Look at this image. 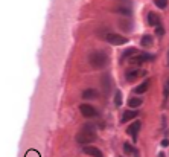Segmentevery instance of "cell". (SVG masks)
Segmentation results:
<instances>
[{"instance_id":"cell-17","label":"cell","mask_w":169,"mask_h":157,"mask_svg":"<svg viewBox=\"0 0 169 157\" xmlns=\"http://www.w3.org/2000/svg\"><path fill=\"white\" fill-rule=\"evenodd\" d=\"M114 11L122 14V15H125V17H130V15H131V9H130V8H122V6H119V8H116Z\"/></svg>"},{"instance_id":"cell-2","label":"cell","mask_w":169,"mask_h":157,"mask_svg":"<svg viewBox=\"0 0 169 157\" xmlns=\"http://www.w3.org/2000/svg\"><path fill=\"white\" fill-rule=\"evenodd\" d=\"M89 63L95 69H102L108 64V55L104 51H95L89 55Z\"/></svg>"},{"instance_id":"cell-7","label":"cell","mask_w":169,"mask_h":157,"mask_svg":"<svg viewBox=\"0 0 169 157\" xmlns=\"http://www.w3.org/2000/svg\"><path fill=\"white\" fill-rule=\"evenodd\" d=\"M146 72L145 70H140V69H136V70H128L126 72V81L128 82H134L137 78H140V76H145Z\"/></svg>"},{"instance_id":"cell-20","label":"cell","mask_w":169,"mask_h":157,"mask_svg":"<svg viewBox=\"0 0 169 157\" xmlns=\"http://www.w3.org/2000/svg\"><path fill=\"white\" fill-rule=\"evenodd\" d=\"M163 35H165V27L160 23V25L155 26V37H163Z\"/></svg>"},{"instance_id":"cell-13","label":"cell","mask_w":169,"mask_h":157,"mask_svg":"<svg viewBox=\"0 0 169 157\" xmlns=\"http://www.w3.org/2000/svg\"><path fill=\"white\" fill-rule=\"evenodd\" d=\"M148 23H149V26H157V25H160V19L154 14V12H148Z\"/></svg>"},{"instance_id":"cell-21","label":"cell","mask_w":169,"mask_h":157,"mask_svg":"<svg viewBox=\"0 0 169 157\" xmlns=\"http://www.w3.org/2000/svg\"><path fill=\"white\" fill-rule=\"evenodd\" d=\"M31 156L40 157V156H41V154H40L38 151H35V150H31V151H27V153H26V157H31Z\"/></svg>"},{"instance_id":"cell-19","label":"cell","mask_w":169,"mask_h":157,"mask_svg":"<svg viewBox=\"0 0 169 157\" xmlns=\"http://www.w3.org/2000/svg\"><path fill=\"white\" fill-rule=\"evenodd\" d=\"M155 6L160 8V9H166L168 8V0H154Z\"/></svg>"},{"instance_id":"cell-4","label":"cell","mask_w":169,"mask_h":157,"mask_svg":"<svg viewBox=\"0 0 169 157\" xmlns=\"http://www.w3.org/2000/svg\"><path fill=\"white\" fill-rule=\"evenodd\" d=\"M152 60H155L154 55L143 52V53H139V55H133V56L130 58V63H131V64H142V63H145V61H152Z\"/></svg>"},{"instance_id":"cell-24","label":"cell","mask_w":169,"mask_h":157,"mask_svg":"<svg viewBox=\"0 0 169 157\" xmlns=\"http://www.w3.org/2000/svg\"><path fill=\"white\" fill-rule=\"evenodd\" d=\"M169 145V139H163L162 140V147H168Z\"/></svg>"},{"instance_id":"cell-1","label":"cell","mask_w":169,"mask_h":157,"mask_svg":"<svg viewBox=\"0 0 169 157\" xmlns=\"http://www.w3.org/2000/svg\"><path fill=\"white\" fill-rule=\"evenodd\" d=\"M96 140V128L93 124H85L76 134V142L79 145H89Z\"/></svg>"},{"instance_id":"cell-8","label":"cell","mask_w":169,"mask_h":157,"mask_svg":"<svg viewBox=\"0 0 169 157\" xmlns=\"http://www.w3.org/2000/svg\"><path fill=\"white\" fill-rule=\"evenodd\" d=\"M123 153L128 154V156H139V154H140L139 150L134 148V145H131L130 142H125V143H123Z\"/></svg>"},{"instance_id":"cell-16","label":"cell","mask_w":169,"mask_h":157,"mask_svg":"<svg viewBox=\"0 0 169 157\" xmlns=\"http://www.w3.org/2000/svg\"><path fill=\"white\" fill-rule=\"evenodd\" d=\"M137 53V49H134V48H131V49H126L125 52L122 53V56H121V63H123L126 58H131L133 55H136Z\"/></svg>"},{"instance_id":"cell-3","label":"cell","mask_w":169,"mask_h":157,"mask_svg":"<svg viewBox=\"0 0 169 157\" xmlns=\"http://www.w3.org/2000/svg\"><path fill=\"white\" fill-rule=\"evenodd\" d=\"M104 40L108 41L110 44H114V46H121V44L128 43V38H125L122 35H117V34H111V32H107L104 35Z\"/></svg>"},{"instance_id":"cell-18","label":"cell","mask_w":169,"mask_h":157,"mask_svg":"<svg viewBox=\"0 0 169 157\" xmlns=\"http://www.w3.org/2000/svg\"><path fill=\"white\" fill-rule=\"evenodd\" d=\"M114 105H116V107H121L122 105V92L121 90H117L116 95H114Z\"/></svg>"},{"instance_id":"cell-10","label":"cell","mask_w":169,"mask_h":157,"mask_svg":"<svg viewBox=\"0 0 169 157\" xmlns=\"http://www.w3.org/2000/svg\"><path fill=\"white\" fill-rule=\"evenodd\" d=\"M137 116H139V111H136V110H128V111H125L123 116H122V124H125V122H128V121H131V119H134V118H137Z\"/></svg>"},{"instance_id":"cell-9","label":"cell","mask_w":169,"mask_h":157,"mask_svg":"<svg viewBox=\"0 0 169 157\" xmlns=\"http://www.w3.org/2000/svg\"><path fill=\"white\" fill-rule=\"evenodd\" d=\"M82 151L89 156H96V157H102V151L99 148H95V147H84Z\"/></svg>"},{"instance_id":"cell-12","label":"cell","mask_w":169,"mask_h":157,"mask_svg":"<svg viewBox=\"0 0 169 157\" xmlns=\"http://www.w3.org/2000/svg\"><path fill=\"white\" fill-rule=\"evenodd\" d=\"M149 84H151V81H149V79H145V81H143L140 85H137V87L134 89V92H136L137 95H140V93H145L146 90L149 89Z\"/></svg>"},{"instance_id":"cell-25","label":"cell","mask_w":169,"mask_h":157,"mask_svg":"<svg viewBox=\"0 0 169 157\" xmlns=\"http://www.w3.org/2000/svg\"><path fill=\"white\" fill-rule=\"evenodd\" d=\"M123 2H128V0H123Z\"/></svg>"},{"instance_id":"cell-6","label":"cell","mask_w":169,"mask_h":157,"mask_svg":"<svg viewBox=\"0 0 169 157\" xmlns=\"http://www.w3.org/2000/svg\"><path fill=\"white\" fill-rule=\"evenodd\" d=\"M140 128H142V122H140V121L133 122V124H131V125L126 128V133L133 136V140H134V142H137V134H139Z\"/></svg>"},{"instance_id":"cell-23","label":"cell","mask_w":169,"mask_h":157,"mask_svg":"<svg viewBox=\"0 0 169 157\" xmlns=\"http://www.w3.org/2000/svg\"><path fill=\"white\" fill-rule=\"evenodd\" d=\"M165 96H166V98L169 96V79L166 81V84H165Z\"/></svg>"},{"instance_id":"cell-5","label":"cell","mask_w":169,"mask_h":157,"mask_svg":"<svg viewBox=\"0 0 169 157\" xmlns=\"http://www.w3.org/2000/svg\"><path fill=\"white\" fill-rule=\"evenodd\" d=\"M79 111L85 118H95V116H97V110L90 104H81L79 105Z\"/></svg>"},{"instance_id":"cell-11","label":"cell","mask_w":169,"mask_h":157,"mask_svg":"<svg viewBox=\"0 0 169 157\" xmlns=\"http://www.w3.org/2000/svg\"><path fill=\"white\" fill-rule=\"evenodd\" d=\"M97 90H95V89H85L84 92H82V98L84 99H95V98H97Z\"/></svg>"},{"instance_id":"cell-22","label":"cell","mask_w":169,"mask_h":157,"mask_svg":"<svg viewBox=\"0 0 169 157\" xmlns=\"http://www.w3.org/2000/svg\"><path fill=\"white\" fill-rule=\"evenodd\" d=\"M121 26H122V29H125V31H131V27H130V23H128V22H121Z\"/></svg>"},{"instance_id":"cell-14","label":"cell","mask_w":169,"mask_h":157,"mask_svg":"<svg viewBox=\"0 0 169 157\" xmlns=\"http://www.w3.org/2000/svg\"><path fill=\"white\" fill-rule=\"evenodd\" d=\"M152 43H154V38H152V35H148V34L143 35L142 40H140V44H142L143 48H151Z\"/></svg>"},{"instance_id":"cell-15","label":"cell","mask_w":169,"mask_h":157,"mask_svg":"<svg viewBox=\"0 0 169 157\" xmlns=\"http://www.w3.org/2000/svg\"><path fill=\"white\" fill-rule=\"evenodd\" d=\"M142 104H143V99H140V98H130V101H128V107L130 108H137Z\"/></svg>"}]
</instances>
